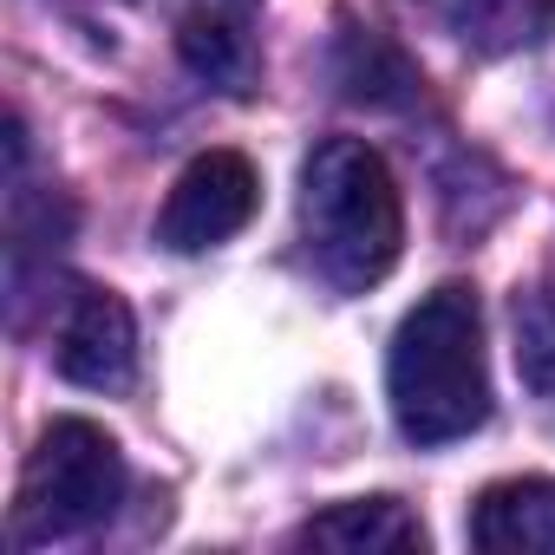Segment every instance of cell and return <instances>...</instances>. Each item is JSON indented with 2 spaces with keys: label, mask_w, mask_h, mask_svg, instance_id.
<instances>
[{
  "label": "cell",
  "mask_w": 555,
  "mask_h": 555,
  "mask_svg": "<svg viewBox=\"0 0 555 555\" xmlns=\"http://www.w3.org/2000/svg\"><path fill=\"white\" fill-rule=\"evenodd\" d=\"M118 503H125V451L112 444V431L92 418H53L21 477V509H14L21 535L27 542L86 535L112 522Z\"/></svg>",
  "instance_id": "3"
},
{
  "label": "cell",
  "mask_w": 555,
  "mask_h": 555,
  "mask_svg": "<svg viewBox=\"0 0 555 555\" xmlns=\"http://www.w3.org/2000/svg\"><path fill=\"white\" fill-rule=\"evenodd\" d=\"M183 14H216V21H242V27H255L261 0H183Z\"/></svg>",
  "instance_id": "12"
},
{
  "label": "cell",
  "mask_w": 555,
  "mask_h": 555,
  "mask_svg": "<svg viewBox=\"0 0 555 555\" xmlns=\"http://www.w3.org/2000/svg\"><path fill=\"white\" fill-rule=\"evenodd\" d=\"M295 542L327 548V555H425L431 535L399 496H353V503H334L314 522H301Z\"/></svg>",
  "instance_id": "7"
},
{
  "label": "cell",
  "mask_w": 555,
  "mask_h": 555,
  "mask_svg": "<svg viewBox=\"0 0 555 555\" xmlns=\"http://www.w3.org/2000/svg\"><path fill=\"white\" fill-rule=\"evenodd\" d=\"M470 542L483 555H555V477H509L470 503Z\"/></svg>",
  "instance_id": "8"
},
{
  "label": "cell",
  "mask_w": 555,
  "mask_h": 555,
  "mask_svg": "<svg viewBox=\"0 0 555 555\" xmlns=\"http://www.w3.org/2000/svg\"><path fill=\"white\" fill-rule=\"evenodd\" d=\"M53 366L86 386V392H125L138 373V327L131 308L112 288H73L60 334H53Z\"/></svg>",
  "instance_id": "5"
},
{
  "label": "cell",
  "mask_w": 555,
  "mask_h": 555,
  "mask_svg": "<svg viewBox=\"0 0 555 555\" xmlns=\"http://www.w3.org/2000/svg\"><path fill=\"white\" fill-rule=\"evenodd\" d=\"M509 321H516V373H522V386L542 405H555V288L516 295Z\"/></svg>",
  "instance_id": "11"
},
{
  "label": "cell",
  "mask_w": 555,
  "mask_h": 555,
  "mask_svg": "<svg viewBox=\"0 0 555 555\" xmlns=\"http://www.w3.org/2000/svg\"><path fill=\"white\" fill-rule=\"evenodd\" d=\"M392 418L412 444L470 438L490 418V360H483V308L464 282L431 288L392 334L386 353Z\"/></svg>",
  "instance_id": "1"
},
{
  "label": "cell",
  "mask_w": 555,
  "mask_h": 555,
  "mask_svg": "<svg viewBox=\"0 0 555 555\" xmlns=\"http://www.w3.org/2000/svg\"><path fill=\"white\" fill-rule=\"evenodd\" d=\"M301 235L321 282L340 295L379 288L405 248V203L386 157L360 138H327L301 164Z\"/></svg>",
  "instance_id": "2"
},
{
  "label": "cell",
  "mask_w": 555,
  "mask_h": 555,
  "mask_svg": "<svg viewBox=\"0 0 555 555\" xmlns=\"http://www.w3.org/2000/svg\"><path fill=\"white\" fill-rule=\"evenodd\" d=\"M177 53L196 79L248 92L255 79V34L242 21H216V14H177Z\"/></svg>",
  "instance_id": "10"
},
{
  "label": "cell",
  "mask_w": 555,
  "mask_h": 555,
  "mask_svg": "<svg viewBox=\"0 0 555 555\" xmlns=\"http://www.w3.org/2000/svg\"><path fill=\"white\" fill-rule=\"evenodd\" d=\"M444 21L470 53H522L555 34V0H444Z\"/></svg>",
  "instance_id": "9"
},
{
  "label": "cell",
  "mask_w": 555,
  "mask_h": 555,
  "mask_svg": "<svg viewBox=\"0 0 555 555\" xmlns=\"http://www.w3.org/2000/svg\"><path fill=\"white\" fill-rule=\"evenodd\" d=\"M261 203V177L242 151H203L183 164V177L170 183L164 209H157V242L170 255H203L216 242H229L235 229H248Z\"/></svg>",
  "instance_id": "4"
},
{
  "label": "cell",
  "mask_w": 555,
  "mask_h": 555,
  "mask_svg": "<svg viewBox=\"0 0 555 555\" xmlns=\"http://www.w3.org/2000/svg\"><path fill=\"white\" fill-rule=\"evenodd\" d=\"M334 86H340L347 105H366V112H405V105H418L425 73L412 66V53H405L386 27L340 21V40H334Z\"/></svg>",
  "instance_id": "6"
}]
</instances>
